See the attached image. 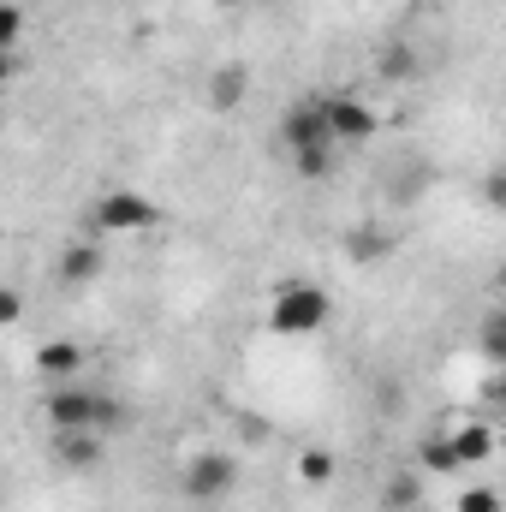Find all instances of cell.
I'll list each match as a JSON object with an SVG mask.
<instances>
[{
	"mask_svg": "<svg viewBox=\"0 0 506 512\" xmlns=\"http://www.w3.org/2000/svg\"><path fill=\"white\" fill-rule=\"evenodd\" d=\"M280 149L286 155H304V149H334V126H328V108L322 96H304L280 114Z\"/></svg>",
	"mask_w": 506,
	"mask_h": 512,
	"instance_id": "4",
	"label": "cell"
},
{
	"mask_svg": "<svg viewBox=\"0 0 506 512\" xmlns=\"http://www.w3.org/2000/svg\"><path fill=\"white\" fill-rule=\"evenodd\" d=\"M501 286H506V268H501Z\"/></svg>",
	"mask_w": 506,
	"mask_h": 512,
	"instance_id": "25",
	"label": "cell"
},
{
	"mask_svg": "<svg viewBox=\"0 0 506 512\" xmlns=\"http://www.w3.org/2000/svg\"><path fill=\"white\" fill-rule=\"evenodd\" d=\"M18 30H24V12L0 6V42H6V54H18Z\"/></svg>",
	"mask_w": 506,
	"mask_h": 512,
	"instance_id": "20",
	"label": "cell"
},
{
	"mask_svg": "<svg viewBox=\"0 0 506 512\" xmlns=\"http://www.w3.org/2000/svg\"><path fill=\"white\" fill-rule=\"evenodd\" d=\"M96 274H102V245L78 239V245H66V251H60V280H66V286H90Z\"/></svg>",
	"mask_w": 506,
	"mask_h": 512,
	"instance_id": "9",
	"label": "cell"
},
{
	"mask_svg": "<svg viewBox=\"0 0 506 512\" xmlns=\"http://www.w3.org/2000/svg\"><path fill=\"white\" fill-rule=\"evenodd\" d=\"M477 352H483L495 370H506V304H495V310L477 322Z\"/></svg>",
	"mask_w": 506,
	"mask_h": 512,
	"instance_id": "12",
	"label": "cell"
},
{
	"mask_svg": "<svg viewBox=\"0 0 506 512\" xmlns=\"http://www.w3.org/2000/svg\"><path fill=\"white\" fill-rule=\"evenodd\" d=\"M483 203H489L495 215H506V161H501V167H489V173H483Z\"/></svg>",
	"mask_w": 506,
	"mask_h": 512,
	"instance_id": "19",
	"label": "cell"
},
{
	"mask_svg": "<svg viewBox=\"0 0 506 512\" xmlns=\"http://www.w3.org/2000/svg\"><path fill=\"white\" fill-rule=\"evenodd\" d=\"M78 364H84V346H78V340H48V346L36 352V370H42V376H72Z\"/></svg>",
	"mask_w": 506,
	"mask_h": 512,
	"instance_id": "14",
	"label": "cell"
},
{
	"mask_svg": "<svg viewBox=\"0 0 506 512\" xmlns=\"http://www.w3.org/2000/svg\"><path fill=\"white\" fill-rule=\"evenodd\" d=\"M489 399H495V405L506 411V370H495V382H489Z\"/></svg>",
	"mask_w": 506,
	"mask_h": 512,
	"instance_id": "23",
	"label": "cell"
},
{
	"mask_svg": "<svg viewBox=\"0 0 506 512\" xmlns=\"http://www.w3.org/2000/svg\"><path fill=\"white\" fill-rule=\"evenodd\" d=\"M459 512H501V495L495 489H471V495H459Z\"/></svg>",
	"mask_w": 506,
	"mask_h": 512,
	"instance_id": "21",
	"label": "cell"
},
{
	"mask_svg": "<svg viewBox=\"0 0 506 512\" xmlns=\"http://www.w3.org/2000/svg\"><path fill=\"white\" fill-rule=\"evenodd\" d=\"M215 6H227V12H233V6H245V0H215Z\"/></svg>",
	"mask_w": 506,
	"mask_h": 512,
	"instance_id": "24",
	"label": "cell"
},
{
	"mask_svg": "<svg viewBox=\"0 0 506 512\" xmlns=\"http://www.w3.org/2000/svg\"><path fill=\"white\" fill-rule=\"evenodd\" d=\"M334 316V298L316 286V280H286L268 304V328L286 334V340H304V334H322Z\"/></svg>",
	"mask_w": 506,
	"mask_h": 512,
	"instance_id": "1",
	"label": "cell"
},
{
	"mask_svg": "<svg viewBox=\"0 0 506 512\" xmlns=\"http://www.w3.org/2000/svg\"><path fill=\"white\" fill-rule=\"evenodd\" d=\"M298 477H304L310 489L334 483V453H328V447H304V453H298Z\"/></svg>",
	"mask_w": 506,
	"mask_h": 512,
	"instance_id": "16",
	"label": "cell"
},
{
	"mask_svg": "<svg viewBox=\"0 0 506 512\" xmlns=\"http://www.w3.org/2000/svg\"><path fill=\"white\" fill-rule=\"evenodd\" d=\"M417 465H423L429 477H453V471H465V459H459L453 435H429V441L417 447Z\"/></svg>",
	"mask_w": 506,
	"mask_h": 512,
	"instance_id": "11",
	"label": "cell"
},
{
	"mask_svg": "<svg viewBox=\"0 0 506 512\" xmlns=\"http://www.w3.org/2000/svg\"><path fill=\"white\" fill-rule=\"evenodd\" d=\"M54 459L72 471H96L108 459V441H102V429H54Z\"/></svg>",
	"mask_w": 506,
	"mask_h": 512,
	"instance_id": "7",
	"label": "cell"
},
{
	"mask_svg": "<svg viewBox=\"0 0 506 512\" xmlns=\"http://www.w3.org/2000/svg\"><path fill=\"white\" fill-rule=\"evenodd\" d=\"M42 411H48V429H102V435L126 417L120 399H108L102 387H54Z\"/></svg>",
	"mask_w": 506,
	"mask_h": 512,
	"instance_id": "2",
	"label": "cell"
},
{
	"mask_svg": "<svg viewBox=\"0 0 506 512\" xmlns=\"http://www.w3.org/2000/svg\"><path fill=\"white\" fill-rule=\"evenodd\" d=\"M376 72L387 78V84L417 78V48H411V42H387V48H376Z\"/></svg>",
	"mask_w": 506,
	"mask_h": 512,
	"instance_id": "13",
	"label": "cell"
},
{
	"mask_svg": "<svg viewBox=\"0 0 506 512\" xmlns=\"http://www.w3.org/2000/svg\"><path fill=\"white\" fill-rule=\"evenodd\" d=\"M155 221H161V209H155L143 191H108V197L90 203V227H96V233H143V227H155Z\"/></svg>",
	"mask_w": 506,
	"mask_h": 512,
	"instance_id": "5",
	"label": "cell"
},
{
	"mask_svg": "<svg viewBox=\"0 0 506 512\" xmlns=\"http://www.w3.org/2000/svg\"><path fill=\"white\" fill-rule=\"evenodd\" d=\"M18 310H24V298L18 292H0V322H18Z\"/></svg>",
	"mask_w": 506,
	"mask_h": 512,
	"instance_id": "22",
	"label": "cell"
},
{
	"mask_svg": "<svg viewBox=\"0 0 506 512\" xmlns=\"http://www.w3.org/2000/svg\"><path fill=\"white\" fill-rule=\"evenodd\" d=\"M245 96H251V66L227 60V66H215V72H209V108H215V114H233Z\"/></svg>",
	"mask_w": 506,
	"mask_h": 512,
	"instance_id": "8",
	"label": "cell"
},
{
	"mask_svg": "<svg viewBox=\"0 0 506 512\" xmlns=\"http://www.w3.org/2000/svg\"><path fill=\"white\" fill-rule=\"evenodd\" d=\"M387 251H393V233L376 227V221L346 233V256H352V262H364V268H370V262H387Z\"/></svg>",
	"mask_w": 506,
	"mask_h": 512,
	"instance_id": "10",
	"label": "cell"
},
{
	"mask_svg": "<svg viewBox=\"0 0 506 512\" xmlns=\"http://www.w3.org/2000/svg\"><path fill=\"white\" fill-rule=\"evenodd\" d=\"M322 108H328V126H334V143H370L381 126V114L370 102H358V96H322Z\"/></svg>",
	"mask_w": 506,
	"mask_h": 512,
	"instance_id": "6",
	"label": "cell"
},
{
	"mask_svg": "<svg viewBox=\"0 0 506 512\" xmlns=\"http://www.w3.org/2000/svg\"><path fill=\"white\" fill-rule=\"evenodd\" d=\"M453 447H459L465 465H483V459L495 453V429H489V423H465V429H453Z\"/></svg>",
	"mask_w": 506,
	"mask_h": 512,
	"instance_id": "15",
	"label": "cell"
},
{
	"mask_svg": "<svg viewBox=\"0 0 506 512\" xmlns=\"http://www.w3.org/2000/svg\"><path fill=\"white\" fill-rule=\"evenodd\" d=\"M233 489H239V459L221 453V447L191 453V465L179 471V495H185L191 507H221Z\"/></svg>",
	"mask_w": 506,
	"mask_h": 512,
	"instance_id": "3",
	"label": "cell"
},
{
	"mask_svg": "<svg viewBox=\"0 0 506 512\" xmlns=\"http://www.w3.org/2000/svg\"><path fill=\"white\" fill-rule=\"evenodd\" d=\"M292 167H298V179H328L334 173V149H304V155H292Z\"/></svg>",
	"mask_w": 506,
	"mask_h": 512,
	"instance_id": "18",
	"label": "cell"
},
{
	"mask_svg": "<svg viewBox=\"0 0 506 512\" xmlns=\"http://www.w3.org/2000/svg\"><path fill=\"white\" fill-rule=\"evenodd\" d=\"M381 495H387V507H417V495H423V483H417V471H399V477H387V489H381Z\"/></svg>",
	"mask_w": 506,
	"mask_h": 512,
	"instance_id": "17",
	"label": "cell"
}]
</instances>
